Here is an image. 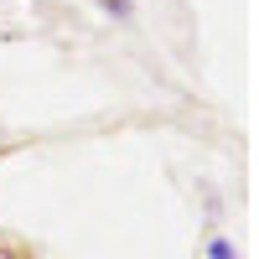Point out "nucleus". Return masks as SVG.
I'll use <instances>...</instances> for the list:
<instances>
[{
	"label": "nucleus",
	"instance_id": "1",
	"mask_svg": "<svg viewBox=\"0 0 259 259\" xmlns=\"http://www.w3.org/2000/svg\"><path fill=\"white\" fill-rule=\"evenodd\" d=\"M94 6L104 16H114V21H135V0H94Z\"/></svg>",
	"mask_w": 259,
	"mask_h": 259
},
{
	"label": "nucleus",
	"instance_id": "2",
	"mask_svg": "<svg viewBox=\"0 0 259 259\" xmlns=\"http://www.w3.org/2000/svg\"><path fill=\"white\" fill-rule=\"evenodd\" d=\"M207 259H239V249H233L223 233H212V239H207Z\"/></svg>",
	"mask_w": 259,
	"mask_h": 259
},
{
	"label": "nucleus",
	"instance_id": "3",
	"mask_svg": "<svg viewBox=\"0 0 259 259\" xmlns=\"http://www.w3.org/2000/svg\"><path fill=\"white\" fill-rule=\"evenodd\" d=\"M0 254H21V249H16V244H0Z\"/></svg>",
	"mask_w": 259,
	"mask_h": 259
}]
</instances>
